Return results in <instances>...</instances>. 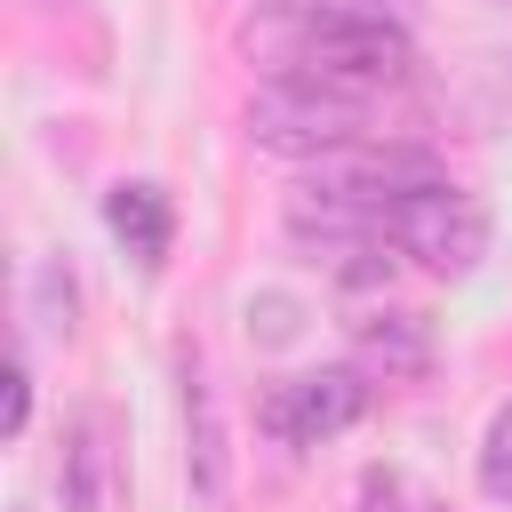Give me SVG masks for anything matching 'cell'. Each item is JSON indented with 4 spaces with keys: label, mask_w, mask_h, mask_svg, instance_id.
I'll list each match as a JSON object with an SVG mask.
<instances>
[{
    "label": "cell",
    "mask_w": 512,
    "mask_h": 512,
    "mask_svg": "<svg viewBox=\"0 0 512 512\" xmlns=\"http://www.w3.org/2000/svg\"><path fill=\"white\" fill-rule=\"evenodd\" d=\"M240 40L272 72H304V80H328L352 96L408 88V72H416V40L376 0H272V16H256Z\"/></svg>",
    "instance_id": "cell-1"
},
{
    "label": "cell",
    "mask_w": 512,
    "mask_h": 512,
    "mask_svg": "<svg viewBox=\"0 0 512 512\" xmlns=\"http://www.w3.org/2000/svg\"><path fill=\"white\" fill-rule=\"evenodd\" d=\"M368 136H384L376 96H352V88H328L304 72H264L248 96V144L272 160H336Z\"/></svg>",
    "instance_id": "cell-2"
},
{
    "label": "cell",
    "mask_w": 512,
    "mask_h": 512,
    "mask_svg": "<svg viewBox=\"0 0 512 512\" xmlns=\"http://www.w3.org/2000/svg\"><path fill=\"white\" fill-rule=\"evenodd\" d=\"M384 232H392V248H400L408 264H424L432 280H464V272L488 256V208H480L472 192H456L448 176L424 184V192H408V200H392V208H384Z\"/></svg>",
    "instance_id": "cell-3"
},
{
    "label": "cell",
    "mask_w": 512,
    "mask_h": 512,
    "mask_svg": "<svg viewBox=\"0 0 512 512\" xmlns=\"http://www.w3.org/2000/svg\"><path fill=\"white\" fill-rule=\"evenodd\" d=\"M360 408H368V376L360 368H304V376H288V384H272L256 400V424L272 440H288V448H320V440L352 432Z\"/></svg>",
    "instance_id": "cell-4"
},
{
    "label": "cell",
    "mask_w": 512,
    "mask_h": 512,
    "mask_svg": "<svg viewBox=\"0 0 512 512\" xmlns=\"http://www.w3.org/2000/svg\"><path fill=\"white\" fill-rule=\"evenodd\" d=\"M120 424H112V408H80L72 424H64V456H56V496H64V512H104V496H112V472H120Z\"/></svg>",
    "instance_id": "cell-5"
},
{
    "label": "cell",
    "mask_w": 512,
    "mask_h": 512,
    "mask_svg": "<svg viewBox=\"0 0 512 512\" xmlns=\"http://www.w3.org/2000/svg\"><path fill=\"white\" fill-rule=\"evenodd\" d=\"M352 352H360V376H384V384H416L432 368V320L408 312V304H376L352 320Z\"/></svg>",
    "instance_id": "cell-6"
},
{
    "label": "cell",
    "mask_w": 512,
    "mask_h": 512,
    "mask_svg": "<svg viewBox=\"0 0 512 512\" xmlns=\"http://www.w3.org/2000/svg\"><path fill=\"white\" fill-rule=\"evenodd\" d=\"M104 224H112V240H120L144 272H160V256H168V240H176V208H168V192H160L152 176L112 184V192H104Z\"/></svg>",
    "instance_id": "cell-7"
},
{
    "label": "cell",
    "mask_w": 512,
    "mask_h": 512,
    "mask_svg": "<svg viewBox=\"0 0 512 512\" xmlns=\"http://www.w3.org/2000/svg\"><path fill=\"white\" fill-rule=\"evenodd\" d=\"M184 472H192V496L216 504L224 496V416H216V392H208V368L200 352H184Z\"/></svg>",
    "instance_id": "cell-8"
},
{
    "label": "cell",
    "mask_w": 512,
    "mask_h": 512,
    "mask_svg": "<svg viewBox=\"0 0 512 512\" xmlns=\"http://www.w3.org/2000/svg\"><path fill=\"white\" fill-rule=\"evenodd\" d=\"M360 512H448L416 472H400V464H368L360 472Z\"/></svg>",
    "instance_id": "cell-9"
},
{
    "label": "cell",
    "mask_w": 512,
    "mask_h": 512,
    "mask_svg": "<svg viewBox=\"0 0 512 512\" xmlns=\"http://www.w3.org/2000/svg\"><path fill=\"white\" fill-rule=\"evenodd\" d=\"M480 488L496 496V504H512V400L488 416V432H480Z\"/></svg>",
    "instance_id": "cell-10"
},
{
    "label": "cell",
    "mask_w": 512,
    "mask_h": 512,
    "mask_svg": "<svg viewBox=\"0 0 512 512\" xmlns=\"http://www.w3.org/2000/svg\"><path fill=\"white\" fill-rule=\"evenodd\" d=\"M32 288H40V328H56V336H72V312H80V296H72V272H56V264H40V272H32Z\"/></svg>",
    "instance_id": "cell-11"
},
{
    "label": "cell",
    "mask_w": 512,
    "mask_h": 512,
    "mask_svg": "<svg viewBox=\"0 0 512 512\" xmlns=\"http://www.w3.org/2000/svg\"><path fill=\"white\" fill-rule=\"evenodd\" d=\"M24 416H32V368H24V352H16V360H8V416H0V432L16 440Z\"/></svg>",
    "instance_id": "cell-12"
},
{
    "label": "cell",
    "mask_w": 512,
    "mask_h": 512,
    "mask_svg": "<svg viewBox=\"0 0 512 512\" xmlns=\"http://www.w3.org/2000/svg\"><path fill=\"white\" fill-rule=\"evenodd\" d=\"M248 312H264V328H248V336H264V344H288V336H296V304H288V296H264V304H248Z\"/></svg>",
    "instance_id": "cell-13"
},
{
    "label": "cell",
    "mask_w": 512,
    "mask_h": 512,
    "mask_svg": "<svg viewBox=\"0 0 512 512\" xmlns=\"http://www.w3.org/2000/svg\"><path fill=\"white\" fill-rule=\"evenodd\" d=\"M488 8H512V0H488Z\"/></svg>",
    "instance_id": "cell-14"
},
{
    "label": "cell",
    "mask_w": 512,
    "mask_h": 512,
    "mask_svg": "<svg viewBox=\"0 0 512 512\" xmlns=\"http://www.w3.org/2000/svg\"><path fill=\"white\" fill-rule=\"evenodd\" d=\"M376 8H384V0H376Z\"/></svg>",
    "instance_id": "cell-15"
}]
</instances>
